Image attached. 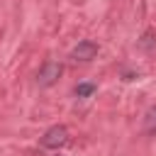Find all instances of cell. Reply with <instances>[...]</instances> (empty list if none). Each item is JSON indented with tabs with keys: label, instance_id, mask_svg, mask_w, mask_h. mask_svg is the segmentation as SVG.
Instances as JSON below:
<instances>
[{
	"label": "cell",
	"instance_id": "7a4b0ae2",
	"mask_svg": "<svg viewBox=\"0 0 156 156\" xmlns=\"http://www.w3.org/2000/svg\"><path fill=\"white\" fill-rule=\"evenodd\" d=\"M61 73H63V66H61L58 61H46V63L39 68V73H37V83H39L41 88H49V85H54V83L61 78Z\"/></svg>",
	"mask_w": 156,
	"mask_h": 156
},
{
	"label": "cell",
	"instance_id": "5b68a950",
	"mask_svg": "<svg viewBox=\"0 0 156 156\" xmlns=\"http://www.w3.org/2000/svg\"><path fill=\"white\" fill-rule=\"evenodd\" d=\"M95 90H98L95 83H78V85H76V95H78V98H90Z\"/></svg>",
	"mask_w": 156,
	"mask_h": 156
},
{
	"label": "cell",
	"instance_id": "6da1fadb",
	"mask_svg": "<svg viewBox=\"0 0 156 156\" xmlns=\"http://www.w3.org/2000/svg\"><path fill=\"white\" fill-rule=\"evenodd\" d=\"M39 144H41L44 149H61V146L68 144V129H66L63 124H54V127H49V129L44 132V136H41Z\"/></svg>",
	"mask_w": 156,
	"mask_h": 156
},
{
	"label": "cell",
	"instance_id": "277c9868",
	"mask_svg": "<svg viewBox=\"0 0 156 156\" xmlns=\"http://www.w3.org/2000/svg\"><path fill=\"white\" fill-rule=\"evenodd\" d=\"M144 129L149 134H156V105L149 107V112L144 115Z\"/></svg>",
	"mask_w": 156,
	"mask_h": 156
},
{
	"label": "cell",
	"instance_id": "3957f363",
	"mask_svg": "<svg viewBox=\"0 0 156 156\" xmlns=\"http://www.w3.org/2000/svg\"><path fill=\"white\" fill-rule=\"evenodd\" d=\"M95 54H98V44L90 41V39H83V41H78V44L73 46V51H71V61H80V63H85V61H93Z\"/></svg>",
	"mask_w": 156,
	"mask_h": 156
}]
</instances>
